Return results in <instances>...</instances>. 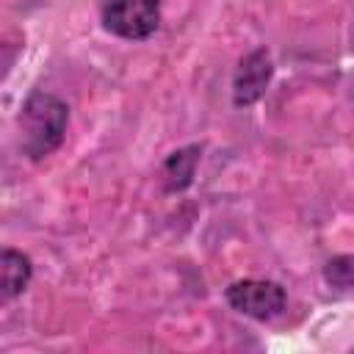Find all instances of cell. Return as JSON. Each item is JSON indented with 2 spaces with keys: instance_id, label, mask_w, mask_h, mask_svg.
<instances>
[{
  "instance_id": "obj_1",
  "label": "cell",
  "mask_w": 354,
  "mask_h": 354,
  "mask_svg": "<svg viewBox=\"0 0 354 354\" xmlns=\"http://www.w3.org/2000/svg\"><path fill=\"white\" fill-rule=\"evenodd\" d=\"M66 105L53 97V94H30L22 105V116H19V127H22V149L30 158H44L50 155L66 130Z\"/></svg>"
},
{
  "instance_id": "obj_2",
  "label": "cell",
  "mask_w": 354,
  "mask_h": 354,
  "mask_svg": "<svg viewBox=\"0 0 354 354\" xmlns=\"http://www.w3.org/2000/svg\"><path fill=\"white\" fill-rule=\"evenodd\" d=\"M102 22L122 39H147L160 22V0H102Z\"/></svg>"
},
{
  "instance_id": "obj_3",
  "label": "cell",
  "mask_w": 354,
  "mask_h": 354,
  "mask_svg": "<svg viewBox=\"0 0 354 354\" xmlns=\"http://www.w3.org/2000/svg\"><path fill=\"white\" fill-rule=\"evenodd\" d=\"M227 301L232 310H238L249 318L268 321L285 310V290L277 282L241 279V282H232L227 288Z\"/></svg>"
},
{
  "instance_id": "obj_4",
  "label": "cell",
  "mask_w": 354,
  "mask_h": 354,
  "mask_svg": "<svg viewBox=\"0 0 354 354\" xmlns=\"http://www.w3.org/2000/svg\"><path fill=\"white\" fill-rule=\"evenodd\" d=\"M271 80V58L266 50L249 53L235 72V105H252L260 100Z\"/></svg>"
},
{
  "instance_id": "obj_5",
  "label": "cell",
  "mask_w": 354,
  "mask_h": 354,
  "mask_svg": "<svg viewBox=\"0 0 354 354\" xmlns=\"http://www.w3.org/2000/svg\"><path fill=\"white\" fill-rule=\"evenodd\" d=\"M30 279V260L14 249H3L0 254V288L3 299H14L17 293L25 290Z\"/></svg>"
},
{
  "instance_id": "obj_6",
  "label": "cell",
  "mask_w": 354,
  "mask_h": 354,
  "mask_svg": "<svg viewBox=\"0 0 354 354\" xmlns=\"http://www.w3.org/2000/svg\"><path fill=\"white\" fill-rule=\"evenodd\" d=\"M194 166H196V147L174 152V155L169 158V163H166L169 188L174 191V188H183V185H188V183H191V177H194Z\"/></svg>"
}]
</instances>
